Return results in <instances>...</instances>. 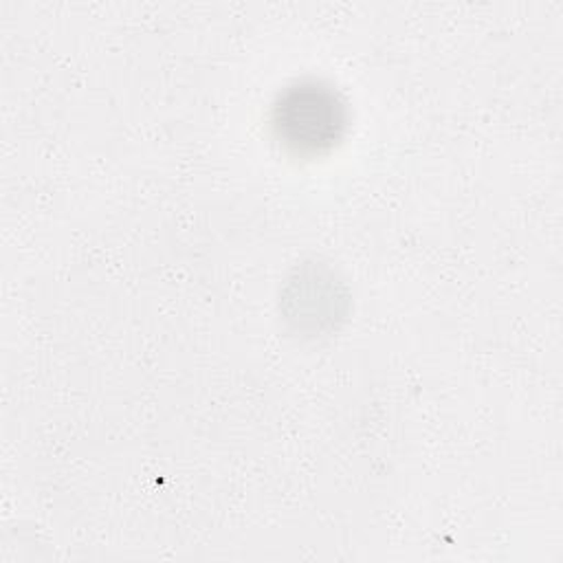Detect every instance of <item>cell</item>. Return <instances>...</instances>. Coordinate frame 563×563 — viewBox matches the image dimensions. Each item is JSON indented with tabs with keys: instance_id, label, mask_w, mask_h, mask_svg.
<instances>
[{
	"instance_id": "cell-1",
	"label": "cell",
	"mask_w": 563,
	"mask_h": 563,
	"mask_svg": "<svg viewBox=\"0 0 563 563\" xmlns=\"http://www.w3.org/2000/svg\"><path fill=\"white\" fill-rule=\"evenodd\" d=\"M282 112L284 117L279 123H301L299 136H308L310 143L325 141L330 134H334V125L339 123L334 101L330 97H321L314 90L295 92L292 101Z\"/></svg>"
}]
</instances>
